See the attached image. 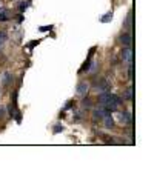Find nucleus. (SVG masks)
<instances>
[{
  "label": "nucleus",
  "instance_id": "1",
  "mask_svg": "<svg viewBox=\"0 0 154 169\" xmlns=\"http://www.w3.org/2000/svg\"><path fill=\"white\" fill-rule=\"evenodd\" d=\"M119 105H120V97L110 94V97H108V102H106V105H105V106L108 108V111H116Z\"/></svg>",
  "mask_w": 154,
  "mask_h": 169
},
{
  "label": "nucleus",
  "instance_id": "2",
  "mask_svg": "<svg viewBox=\"0 0 154 169\" xmlns=\"http://www.w3.org/2000/svg\"><path fill=\"white\" fill-rule=\"evenodd\" d=\"M122 58H123L128 65H131V62H133V52H131V49H130V48L123 49V52H122Z\"/></svg>",
  "mask_w": 154,
  "mask_h": 169
},
{
  "label": "nucleus",
  "instance_id": "3",
  "mask_svg": "<svg viewBox=\"0 0 154 169\" xmlns=\"http://www.w3.org/2000/svg\"><path fill=\"white\" fill-rule=\"evenodd\" d=\"M119 120H120V123H123V125H130L131 123V114L130 112H122L119 115Z\"/></svg>",
  "mask_w": 154,
  "mask_h": 169
},
{
  "label": "nucleus",
  "instance_id": "4",
  "mask_svg": "<svg viewBox=\"0 0 154 169\" xmlns=\"http://www.w3.org/2000/svg\"><path fill=\"white\" fill-rule=\"evenodd\" d=\"M105 126H106L108 129H111V128L114 126V122H113V118H111V115H110V114H106V115H105Z\"/></svg>",
  "mask_w": 154,
  "mask_h": 169
},
{
  "label": "nucleus",
  "instance_id": "5",
  "mask_svg": "<svg viewBox=\"0 0 154 169\" xmlns=\"http://www.w3.org/2000/svg\"><path fill=\"white\" fill-rule=\"evenodd\" d=\"M86 91H88V85H86V83H80V85L77 86V92L80 95L86 94Z\"/></svg>",
  "mask_w": 154,
  "mask_h": 169
},
{
  "label": "nucleus",
  "instance_id": "6",
  "mask_svg": "<svg viewBox=\"0 0 154 169\" xmlns=\"http://www.w3.org/2000/svg\"><path fill=\"white\" fill-rule=\"evenodd\" d=\"M120 42H122L125 46H130V45H131V36H130V34H123V36L120 37Z\"/></svg>",
  "mask_w": 154,
  "mask_h": 169
},
{
  "label": "nucleus",
  "instance_id": "7",
  "mask_svg": "<svg viewBox=\"0 0 154 169\" xmlns=\"http://www.w3.org/2000/svg\"><path fill=\"white\" fill-rule=\"evenodd\" d=\"M108 97H110V92H103V94H100V97H99V102H100V105H102V106H105V105H106Z\"/></svg>",
  "mask_w": 154,
  "mask_h": 169
},
{
  "label": "nucleus",
  "instance_id": "8",
  "mask_svg": "<svg viewBox=\"0 0 154 169\" xmlns=\"http://www.w3.org/2000/svg\"><path fill=\"white\" fill-rule=\"evenodd\" d=\"M123 98H126V100H131V98H133V89H126V92L123 94Z\"/></svg>",
  "mask_w": 154,
  "mask_h": 169
},
{
  "label": "nucleus",
  "instance_id": "9",
  "mask_svg": "<svg viewBox=\"0 0 154 169\" xmlns=\"http://www.w3.org/2000/svg\"><path fill=\"white\" fill-rule=\"evenodd\" d=\"M5 40H6V32H0V49H2V46H3V43H5Z\"/></svg>",
  "mask_w": 154,
  "mask_h": 169
},
{
  "label": "nucleus",
  "instance_id": "10",
  "mask_svg": "<svg viewBox=\"0 0 154 169\" xmlns=\"http://www.w3.org/2000/svg\"><path fill=\"white\" fill-rule=\"evenodd\" d=\"M111 19H113V14H111V12H108V14H105V16H103L102 22H103V23H106V22H110Z\"/></svg>",
  "mask_w": 154,
  "mask_h": 169
},
{
  "label": "nucleus",
  "instance_id": "11",
  "mask_svg": "<svg viewBox=\"0 0 154 169\" xmlns=\"http://www.w3.org/2000/svg\"><path fill=\"white\" fill-rule=\"evenodd\" d=\"M26 8H28V3H26V2H22V3H20V11H25Z\"/></svg>",
  "mask_w": 154,
  "mask_h": 169
},
{
  "label": "nucleus",
  "instance_id": "12",
  "mask_svg": "<svg viewBox=\"0 0 154 169\" xmlns=\"http://www.w3.org/2000/svg\"><path fill=\"white\" fill-rule=\"evenodd\" d=\"M51 28H53V26H51V25H49V26H40V28H38V29H40V31H49V29H51Z\"/></svg>",
  "mask_w": 154,
  "mask_h": 169
},
{
  "label": "nucleus",
  "instance_id": "13",
  "mask_svg": "<svg viewBox=\"0 0 154 169\" xmlns=\"http://www.w3.org/2000/svg\"><path fill=\"white\" fill-rule=\"evenodd\" d=\"M3 117H5V108H3V106H0V120H2Z\"/></svg>",
  "mask_w": 154,
  "mask_h": 169
},
{
  "label": "nucleus",
  "instance_id": "14",
  "mask_svg": "<svg viewBox=\"0 0 154 169\" xmlns=\"http://www.w3.org/2000/svg\"><path fill=\"white\" fill-rule=\"evenodd\" d=\"M3 83H5V85L9 83V74H5V80H3Z\"/></svg>",
  "mask_w": 154,
  "mask_h": 169
},
{
  "label": "nucleus",
  "instance_id": "15",
  "mask_svg": "<svg viewBox=\"0 0 154 169\" xmlns=\"http://www.w3.org/2000/svg\"><path fill=\"white\" fill-rule=\"evenodd\" d=\"M0 20H2V22L8 20V17H6V14H5V12H2V14H0Z\"/></svg>",
  "mask_w": 154,
  "mask_h": 169
},
{
  "label": "nucleus",
  "instance_id": "16",
  "mask_svg": "<svg viewBox=\"0 0 154 169\" xmlns=\"http://www.w3.org/2000/svg\"><path fill=\"white\" fill-rule=\"evenodd\" d=\"M90 105H91V103H90V100H88V98H86V100H83V106H86V108H88Z\"/></svg>",
  "mask_w": 154,
  "mask_h": 169
},
{
  "label": "nucleus",
  "instance_id": "17",
  "mask_svg": "<svg viewBox=\"0 0 154 169\" xmlns=\"http://www.w3.org/2000/svg\"><path fill=\"white\" fill-rule=\"evenodd\" d=\"M60 131H63V128H62V126H56V129H54V132H60Z\"/></svg>",
  "mask_w": 154,
  "mask_h": 169
}]
</instances>
